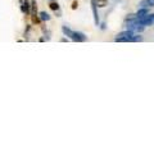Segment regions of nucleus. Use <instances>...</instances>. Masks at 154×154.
<instances>
[{
    "instance_id": "f257e3e1",
    "label": "nucleus",
    "mask_w": 154,
    "mask_h": 154,
    "mask_svg": "<svg viewBox=\"0 0 154 154\" xmlns=\"http://www.w3.org/2000/svg\"><path fill=\"white\" fill-rule=\"evenodd\" d=\"M116 42H134V41H141L140 35H135V32L131 30H126L119 32L117 36L114 37Z\"/></svg>"
},
{
    "instance_id": "f03ea898",
    "label": "nucleus",
    "mask_w": 154,
    "mask_h": 154,
    "mask_svg": "<svg viewBox=\"0 0 154 154\" xmlns=\"http://www.w3.org/2000/svg\"><path fill=\"white\" fill-rule=\"evenodd\" d=\"M62 31H63V33L66 36H68L72 41L75 42H84L86 41V36L84 35L82 32H76V31H72L69 27L67 26H63L62 27Z\"/></svg>"
},
{
    "instance_id": "7ed1b4c3",
    "label": "nucleus",
    "mask_w": 154,
    "mask_h": 154,
    "mask_svg": "<svg viewBox=\"0 0 154 154\" xmlns=\"http://www.w3.org/2000/svg\"><path fill=\"white\" fill-rule=\"evenodd\" d=\"M136 23H139L140 26H152L154 25V13L153 14H145L144 17L141 18H136Z\"/></svg>"
},
{
    "instance_id": "20e7f679",
    "label": "nucleus",
    "mask_w": 154,
    "mask_h": 154,
    "mask_svg": "<svg viewBox=\"0 0 154 154\" xmlns=\"http://www.w3.org/2000/svg\"><path fill=\"white\" fill-rule=\"evenodd\" d=\"M91 2V9H93V14H94V22L95 25H99V14H98V5H96L95 0H90Z\"/></svg>"
},
{
    "instance_id": "39448f33",
    "label": "nucleus",
    "mask_w": 154,
    "mask_h": 154,
    "mask_svg": "<svg viewBox=\"0 0 154 154\" xmlns=\"http://www.w3.org/2000/svg\"><path fill=\"white\" fill-rule=\"evenodd\" d=\"M154 7V0H143L140 3V8H150Z\"/></svg>"
},
{
    "instance_id": "423d86ee",
    "label": "nucleus",
    "mask_w": 154,
    "mask_h": 154,
    "mask_svg": "<svg viewBox=\"0 0 154 154\" xmlns=\"http://www.w3.org/2000/svg\"><path fill=\"white\" fill-rule=\"evenodd\" d=\"M148 13H149V8H140L135 16H136V18H141V17H144Z\"/></svg>"
},
{
    "instance_id": "0eeeda50",
    "label": "nucleus",
    "mask_w": 154,
    "mask_h": 154,
    "mask_svg": "<svg viewBox=\"0 0 154 154\" xmlns=\"http://www.w3.org/2000/svg\"><path fill=\"white\" fill-rule=\"evenodd\" d=\"M22 12L23 13H30V5H28V2L27 0H25V2H23V4H22Z\"/></svg>"
},
{
    "instance_id": "6e6552de",
    "label": "nucleus",
    "mask_w": 154,
    "mask_h": 154,
    "mask_svg": "<svg viewBox=\"0 0 154 154\" xmlns=\"http://www.w3.org/2000/svg\"><path fill=\"white\" fill-rule=\"evenodd\" d=\"M95 3L99 8H104L108 5V0H95Z\"/></svg>"
},
{
    "instance_id": "1a4fd4ad",
    "label": "nucleus",
    "mask_w": 154,
    "mask_h": 154,
    "mask_svg": "<svg viewBox=\"0 0 154 154\" xmlns=\"http://www.w3.org/2000/svg\"><path fill=\"white\" fill-rule=\"evenodd\" d=\"M40 19H41V21H49L50 16H49V14H48L46 12H41V13H40Z\"/></svg>"
},
{
    "instance_id": "9d476101",
    "label": "nucleus",
    "mask_w": 154,
    "mask_h": 154,
    "mask_svg": "<svg viewBox=\"0 0 154 154\" xmlns=\"http://www.w3.org/2000/svg\"><path fill=\"white\" fill-rule=\"evenodd\" d=\"M50 8L53 9V11H59V4H58V3H55V2H51L50 3Z\"/></svg>"
},
{
    "instance_id": "9b49d317",
    "label": "nucleus",
    "mask_w": 154,
    "mask_h": 154,
    "mask_svg": "<svg viewBox=\"0 0 154 154\" xmlns=\"http://www.w3.org/2000/svg\"><path fill=\"white\" fill-rule=\"evenodd\" d=\"M72 8H73V9H76V8H77V2H75V3H73V5H72Z\"/></svg>"
},
{
    "instance_id": "f8f14e48",
    "label": "nucleus",
    "mask_w": 154,
    "mask_h": 154,
    "mask_svg": "<svg viewBox=\"0 0 154 154\" xmlns=\"http://www.w3.org/2000/svg\"><path fill=\"white\" fill-rule=\"evenodd\" d=\"M50 2H54V0H50Z\"/></svg>"
}]
</instances>
